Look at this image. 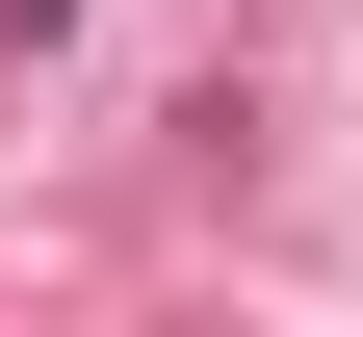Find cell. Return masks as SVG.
<instances>
[{
	"instance_id": "1",
	"label": "cell",
	"mask_w": 363,
	"mask_h": 337,
	"mask_svg": "<svg viewBox=\"0 0 363 337\" xmlns=\"http://www.w3.org/2000/svg\"><path fill=\"white\" fill-rule=\"evenodd\" d=\"M0 26H78V0H0Z\"/></svg>"
}]
</instances>
